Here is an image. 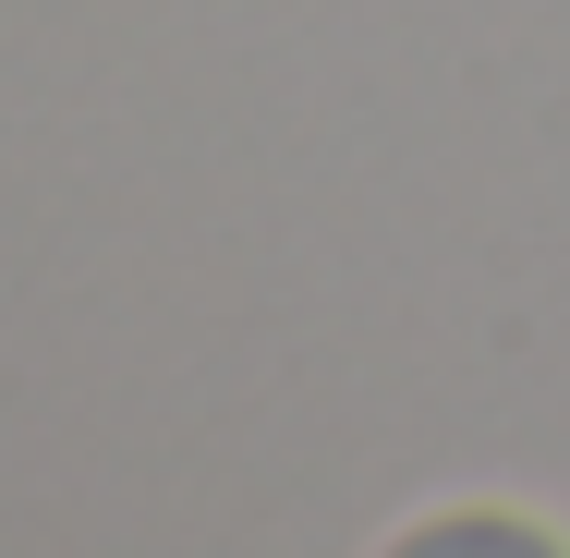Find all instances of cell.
Wrapping results in <instances>:
<instances>
[{
  "label": "cell",
  "instance_id": "obj_1",
  "mask_svg": "<svg viewBox=\"0 0 570 558\" xmlns=\"http://www.w3.org/2000/svg\"><path fill=\"white\" fill-rule=\"evenodd\" d=\"M389 558H559L534 522H498V510H461V522H425L413 547H389Z\"/></svg>",
  "mask_w": 570,
  "mask_h": 558
}]
</instances>
